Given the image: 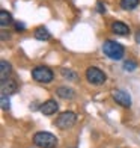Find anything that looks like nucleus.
<instances>
[{
	"instance_id": "obj_6",
	"label": "nucleus",
	"mask_w": 140,
	"mask_h": 148,
	"mask_svg": "<svg viewBox=\"0 0 140 148\" xmlns=\"http://www.w3.org/2000/svg\"><path fill=\"white\" fill-rule=\"evenodd\" d=\"M20 89V83H18V80L15 77H8V79H5L2 80V86H0V91H2V95H12V94H15L18 92Z\"/></svg>"
},
{
	"instance_id": "obj_14",
	"label": "nucleus",
	"mask_w": 140,
	"mask_h": 148,
	"mask_svg": "<svg viewBox=\"0 0 140 148\" xmlns=\"http://www.w3.org/2000/svg\"><path fill=\"white\" fill-rule=\"evenodd\" d=\"M139 5H140V0H121V2H119V6H121V9H124V11H133V9H136Z\"/></svg>"
},
{
	"instance_id": "obj_16",
	"label": "nucleus",
	"mask_w": 140,
	"mask_h": 148,
	"mask_svg": "<svg viewBox=\"0 0 140 148\" xmlns=\"http://www.w3.org/2000/svg\"><path fill=\"white\" fill-rule=\"evenodd\" d=\"M136 68H137V64H136L133 59L125 60V62H124V70H125V71H134Z\"/></svg>"
},
{
	"instance_id": "obj_13",
	"label": "nucleus",
	"mask_w": 140,
	"mask_h": 148,
	"mask_svg": "<svg viewBox=\"0 0 140 148\" xmlns=\"http://www.w3.org/2000/svg\"><path fill=\"white\" fill-rule=\"evenodd\" d=\"M33 36H35L38 41H48L51 38L50 32L47 30V27H44V26H39V27H36L33 30Z\"/></svg>"
},
{
	"instance_id": "obj_9",
	"label": "nucleus",
	"mask_w": 140,
	"mask_h": 148,
	"mask_svg": "<svg viewBox=\"0 0 140 148\" xmlns=\"http://www.w3.org/2000/svg\"><path fill=\"white\" fill-rule=\"evenodd\" d=\"M111 32L115 33V35H121V36H128L130 35V26L125 24L124 21H113L111 26H110Z\"/></svg>"
},
{
	"instance_id": "obj_17",
	"label": "nucleus",
	"mask_w": 140,
	"mask_h": 148,
	"mask_svg": "<svg viewBox=\"0 0 140 148\" xmlns=\"http://www.w3.org/2000/svg\"><path fill=\"white\" fill-rule=\"evenodd\" d=\"M0 101H2V109L8 112L11 109V103H9V97L8 95H2V98H0Z\"/></svg>"
},
{
	"instance_id": "obj_3",
	"label": "nucleus",
	"mask_w": 140,
	"mask_h": 148,
	"mask_svg": "<svg viewBox=\"0 0 140 148\" xmlns=\"http://www.w3.org/2000/svg\"><path fill=\"white\" fill-rule=\"evenodd\" d=\"M32 79L38 83H50L54 79V71L45 65H38L32 70Z\"/></svg>"
},
{
	"instance_id": "obj_21",
	"label": "nucleus",
	"mask_w": 140,
	"mask_h": 148,
	"mask_svg": "<svg viewBox=\"0 0 140 148\" xmlns=\"http://www.w3.org/2000/svg\"><path fill=\"white\" fill-rule=\"evenodd\" d=\"M11 38V35H9V33H8V35H6V32H5V29L2 30V39H3V41H6V39H9Z\"/></svg>"
},
{
	"instance_id": "obj_8",
	"label": "nucleus",
	"mask_w": 140,
	"mask_h": 148,
	"mask_svg": "<svg viewBox=\"0 0 140 148\" xmlns=\"http://www.w3.org/2000/svg\"><path fill=\"white\" fill-rule=\"evenodd\" d=\"M59 110V104L56 100H47L45 103H42L41 106H39V112L42 113V115L45 116H51V115H54V113Z\"/></svg>"
},
{
	"instance_id": "obj_10",
	"label": "nucleus",
	"mask_w": 140,
	"mask_h": 148,
	"mask_svg": "<svg viewBox=\"0 0 140 148\" xmlns=\"http://www.w3.org/2000/svg\"><path fill=\"white\" fill-rule=\"evenodd\" d=\"M56 95L59 98H62V100H72V98H75V91L71 88V86H59V88L56 89Z\"/></svg>"
},
{
	"instance_id": "obj_12",
	"label": "nucleus",
	"mask_w": 140,
	"mask_h": 148,
	"mask_svg": "<svg viewBox=\"0 0 140 148\" xmlns=\"http://www.w3.org/2000/svg\"><path fill=\"white\" fill-rule=\"evenodd\" d=\"M14 23V18H12V14L9 11L6 9H2L0 11V26H2V29H6L8 26H11Z\"/></svg>"
},
{
	"instance_id": "obj_19",
	"label": "nucleus",
	"mask_w": 140,
	"mask_h": 148,
	"mask_svg": "<svg viewBox=\"0 0 140 148\" xmlns=\"http://www.w3.org/2000/svg\"><path fill=\"white\" fill-rule=\"evenodd\" d=\"M97 11H98V14H101V15L105 14V6H104L103 2H98L97 3Z\"/></svg>"
},
{
	"instance_id": "obj_11",
	"label": "nucleus",
	"mask_w": 140,
	"mask_h": 148,
	"mask_svg": "<svg viewBox=\"0 0 140 148\" xmlns=\"http://www.w3.org/2000/svg\"><path fill=\"white\" fill-rule=\"evenodd\" d=\"M12 76V65L6 59L0 60V80H5Z\"/></svg>"
},
{
	"instance_id": "obj_4",
	"label": "nucleus",
	"mask_w": 140,
	"mask_h": 148,
	"mask_svg": "<svg viewBox=\"0 0 140 148\" xmlns=\"http://www.w3.org/2000/svg\"><path fill=\"white\" fill-rule=\"evenodd\" d=\"M75 123H77V115L71 110L59 113V116L54 119V125L60 130H69L75 125Z\"/></svg>"
},
{
	"instance_id": "obj_5",
	"label": "nucleus",
	"mask_w": 140,
	"mask_h": 148,
	"mask_svg": "<svg viewBox=\"0 0 140 148\" xmlns=\"http://www.w3.org/2000/svg\"><path fill=\"white\" fill-rule=\"evenodd\" d=\"M84 76H86V80H88L90 85H95V86L104 85L105 80H107L105 73L103 70H99L98 66H88L84 71Z\"/></svg>"
},
{
	"instance_id": "obj_1",
	"label": "nucleus",
	"mask_w": 140,
	"mask_h": 148,
	"mask_svg": "<svg viewBox=\"0 0 140 148\" xmlns=\"http://www.w3.org/2000/svg\"><path fill=\"white\" fill-rule=\"evenodd\" d=\"M33 144L38 148H57L59 140L50 132H38L33 136Z\"/></svg>"
},
{
	"instance_id": "obj_18",
	"label": "nucleus",
	"mask_w": 140,
	"mask_h": 148,
	"mask_svg": "<svg viewBox=\"0 0 140 148\" xmlns=\"http://www.w3.org/2000/svg\"><path fill=\"white\" fill-rule=\"evenodd\" d=\"M26 24L23 23V21H15V30L17 32H26Z\"/></svg>"
},
{
	"instance_id": "obj_15",
	"label": "nucleus",
	"mask_w": 140,
	"mask_h": 148,
	"mask_svg": "<svg viewBox=\"0 0 140 148\" xmlns=\"http://www.w3.org/2000/svg\"><path fill=\"white\" fill-rule=\"evenodd\" d=\"M60 74L63 79H68V80H72V82H75V80H78V74L75 71L72 70H68V68H62L60 70Z\"/></svg>"
},
{
	"instance_id": "obj_20",
	"label": "nucleus",
	"mask_w": 140,
	"mask_h": 148,
	"mask_svg": "<svg viewBox=\"0 0 140 148\" xmlns=\"http://www.w3.org/2000/svg\"><path fill=\"white\" fill-rule=\"evenodd\" d=\"M134 39H136V42L140 44V27L136 30V35H134Z\"/></svg>"
},
{
	"instance_id": "obj_2",
	"label": "nucleus",
	"mask_w": 140,
	"mask_h": 148,
	"mask_svg": "<svg viewBox=\"0 0 140 148\" xmlns=\"http://www.w3.org/2000/svg\"><path fill=\"white\" fill-rule=\"evenodd\" d=\"M103 53L113 60H121L125 55V49H124L122 44H119L116 41H111V39H107V41H104V44H103Z\"/></svg>"
},
{
	"instance_id": "obj_7",
	"label": "nucleus",
	"mask_w": 140,
	"mask_h": 148,
	"mask_svg": "<svg viewBox=\"0 0 140 148\" xmlns=\"http://www.w3.org/2000/svg\"><path fill=\"white\" fill-rule=\"evenodd\" d=\"M113 100H115V103H118L119 106L122 107H131V97L128 92H125L122 89H118L113 92Z\"/></svg>"
}]
</instances>
